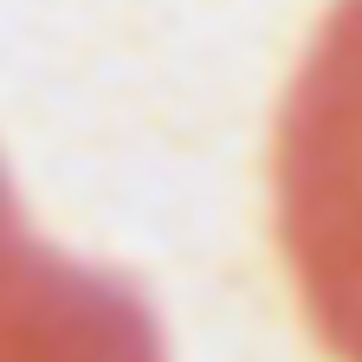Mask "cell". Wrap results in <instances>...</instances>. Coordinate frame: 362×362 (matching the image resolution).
Listing matches in <instances>:
<instances>
[{
	"instance_id": "2",
	"label": "cell",
	"mask_w": 362,
	"mask_h": 362,
	"mask_svg": "<svg viewBox=\"0 0 362 362\" xmlns=\"http://www.w3.org/2000/svg\"><path fill=\"white\" fill-rule=\"evenodd\" d=\"M0 362H162L149 304L129 285L39 246L0 181Z\"/></svg>"
},
{
	"instance_id": "1",
	"label": "cell",
	"mask_w": 362,
	"mask_h": 362,
	"mask_svg": "<svg viewBox=\"0 0 362 362\" xmlns=\"http://www.w3.org/2000/svg\"><path fill=\"white\" fill-rule=\"evenodd\" d=\"M279 246L317 337L362 362V0H337L279 110Z\"/></svg>"
}]
</instances>
